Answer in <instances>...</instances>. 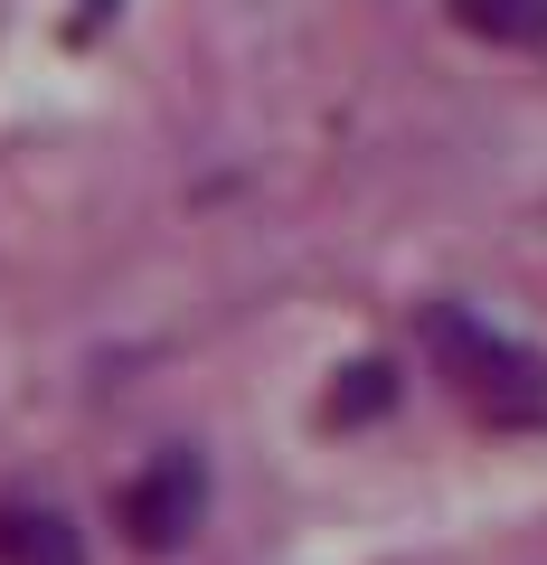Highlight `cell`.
Instances as JSON below:
<instances>
[{
  "label": "cell",
  "mask_w": 547,
  "mask_h": 565,
  "mask_svg": "<svg viewBox=\"0 0 547 565\" xmlns=\"http://www.w3.org/2000/svg\"><path fill=\"white\" fill-rule=\"evenodd\" d=\"M434 349H444V359L463 367V386H472V396H509V405H538V386H528L538 367H528L519 349H501L491 330H472L463 311H444V321H434Z\"/></svg>",
  "instance_id": "cell-1"
},
{
  "label": "cell",
  "mask_w": 547,
  "mask_h": 565,
  "mask_svg": "<svg viewBox=\"0 0 547 565\" xmlns=\"http://www.w3.org/2000/svg\"><path fill=\"white\" fill-rule=\"evenodd\" d=\"M0 556L10 565H85L76 527H66L57 509H0Z\"/></svg>",
  "instance_id": "cell-3"
},
{
  "label": "cell",
  "mask_w": 547,
  "mask_h": 565,
  "mask_svg": "<svg viewBox=\"0 0 547 565\" xmlns=\"http://www.w3.org/2000/svg\"><path fill=\"white\" fill-rule=\"evenodd\" d=\"M199 500H208V481H199V462H151L143 481L123 490V527L143 546H170L189 519H199Z\"/></svg>",
  "instance_id": "cell-2"
},
{
  "label": "cell",
  "mask_w": 547,
  "mask_h": 565,
  "mask_svg": "<svg viewBox=\"0 0 547 565\" xmlns=\"http://www.w3.org/2000/svg\"><path fill=\"white\" fill-rule=\"evenodd\" d=\"M453 10H463V29H482V39H509V47L547 39V0H453Z\"/></svg>",
  "instance_id": "cell-4"
}]
</instances>
